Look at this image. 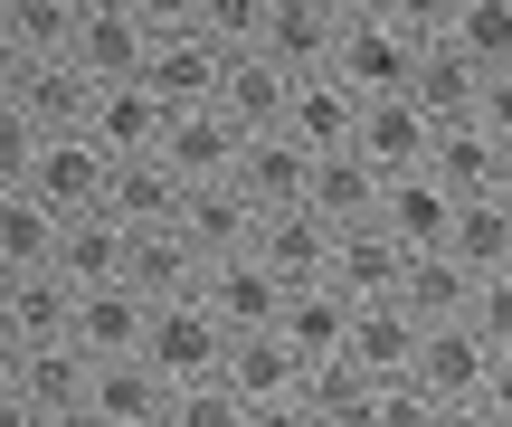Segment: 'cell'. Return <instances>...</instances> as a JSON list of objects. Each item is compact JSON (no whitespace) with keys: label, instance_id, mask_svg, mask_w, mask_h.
Returning a JSON list of instances; mask_svg holds the SVG:
<instances>
[{"label":"cell","instance_id":"obj_36","mask_svg":"<svg viewBox=\"0 0 512 427\" xmlns=\"http://www.w3.org/2000/svg\"><path fill=\"white\" fill-rule=\"evenodd\" d=\"M446 38H456L475 67H512V0H456Z\"/></svg>","mask_w":512,"mask_h":427},{"label":"cell","instance_id":"obj_28","mask_svg":"<svg viewBox=\"0 0 512 427\" xmlns=\"http://www.w3.org/2000/svg\"><path fill=\"white\" fill-rule=\"evenodd\" d=\"M124 247H133V228L114 219V209H76L67 228H57V276L67 285H105V276H124Z\"/></svg>","mask_w":512,"mask_h":427},{"label":"cell","instance_id":"obj_45","mask_svg":"<svg viewBox=\"0 0 512 427\" xmlns=\"http://www.w3.org/2000/svg\"><path fill=\"white\" fill-rule=\"evenodd\" d=\"M19 361H29V342H19V323L0 314V390H10V380H19Z\"/></svg>","mask_w":512,"mask_h":427},{"label":"cell","instance_id":"obj_13","mask_svg":"<svg viewBox=\"0 0 512 427\" xmlns=\"http://www.w3.org/2000/svg\"><path fill=\"white\" fill-rule=\"evenodd\" d=\"M351 143H361L380 171H418V162H427V143H437V114H427L408 86L361 95V133H351Z\"/></svg>","mask_w":512,"mask_h":427},{"label":"cell","instance_id":"obj_34","mask_svg":"<svg viewBox=\"0 0 512 427\" xmlns=\"http://www.w3.org/2000/svg\"><path fill=\"white\" fill-rule=\"evenodd\" d=\"M57 228H67V219H57L29 181L0 190V257H10V266H48V257H57Z\"/></svg>","mask_w":512,"mask_h":427},{"label":"cell","instance_id":"obj_9","mask_svg":"<svg viewBox=\"0 0 512 427\" xmlns=\"http://www.w3.org/2000/svg\"><path fill=\"white\" fill-rule=\"evenodd\" d=\"M238 152H247V124L228 105H181L162 124V162L181 181H219V171H238Z\"/></svg>","mask_w":512,"mask_h":427},{"label":"cell","instance_id":"obj_10","mask_svg":"<svg viewBox=\"0 0 512 427\" xmlns=\"http://www.w3.org/2000/svg\"><path fill=\"white\" fill-rule=\"evenodd\" d=\"M294 418H313V427H370V418H380V380H370L351 352H323V361H304V380H294Z\"/></svg>","mask_w":512,"mask_h":427},{"label":"cell","instance_id":"obj_2","mask_svg":"<svg viewBox=\"0 0 512 427\" xmlns=\"http://www.w3.org/2000/svg\"><path fill=\"white\" fill-rule=\"evenodd\" d=\"M105 181H114V152L95 143L86 124H67V133H38L29 190L57 209V219H76V209H105Z\"/></svg>","mask_w":512,"mask_h":427},{"label":"cell","instance_id":"obj_46","mask_svg":"<svg viewBox=\"0 0 512 427\" xmlns=\"http://www.w3.org/2000/svg\"><path fill=\"white\" fill-rule=\"evenodd\" d=\"M389 0H332V19H380Z\"/></svg>","mask_w":512,"mask_h":427},{"label":"cell","instance_id":"obj_11","mask_svg":"<svg viewBox=\"0 0 512 427\" xmlns=\"http://www.w3.org/2000/svg\"><path fill=\"white\" fill-rule=\"evenodd\" d=\"M162 409H171V380L152 371L143 352H114V361H95L86 427H162Z\"/></svg>","mask_w":512,"mask_h":427},{"label":"cell","instance_id":"obj_24","mask_svg":"<svg viewBox=\"0 0 512 427\" xmlns=\"http://www.w3.org/2000/svg\"><path fill=\"white\" fill-rule=\"evenodd\" d=\"M408 95H418L437 124H465V114H475V95H484V67L456 48V38H427V48L408 57Z\"/></svg>","mask_w":512,"mask_h":427},{"label":"cell","instance_id":"obj_50","mask_svg":"<svg viewBox=\"0 0 512 427\" xmlns=\"http://www.w3.org/2000/svg\"><path fill=\"white\" fill-rule=\"evenodd\" d=\"M0 19H10V0H0Z\"/></svg>","mask_w":512,"mask_h":427},{"label":"cell","instance_id":"obj_29","mask_svg":"<svg viewBox=\"0 0 512 427\" xmlns=\"http://www.w3.org/2000/svg\"><path fill=\"white\" fill-rule=\"evenodd\" d=\"M399 304H408V314H418V323H456L465 304H475V266H465L456 247H408Z\"/></svg>","mask_w":512,"mask_h":427},{"label":"cell","instance_id":"obj_4","mask_svg":"<svg viewBox=\"0 0 512 427\" xmlns=\"http://www.w3.org/2000/svg\"><path fill=\"white\" fill-rule=\"evenodd\" d=\"M484 361H494V342L456 314V323H427L418 333V361H408V371H418V390L465 427V409H475V390H484Z\"/></svg>","mask_w":512,"mask_h":427},{"label":"cell","instance_id":"obj_40","mask_svg":"<svg viewBox=\"0 0 512 427\" xmlns=\"http://www.w3.org/2000/svg\"><path fill=\"white\" fill-rule=\"evenodd\" d=\"M465 427H512V342L484 361V390H475V409H465Z\"/></svg>","mask_w":512,"mask_h":427},{"label":"cell","instance_id":"obj_5","mask_svg":"<svg viewBox=\"0 0 512 427\" xmlns=\"http://www.w3.org/2000/svg\"><path fill=\"white\" fill-rule=\"evenodd\" d=\"M219 76H228V48L209 29H152L143 48V86L162 95V114L181 105H219Z\"/></svg>","mask_w":512,"mask_h":427},{"label":"cell","instance_id":"obj_20","mask_svg":"<svg viewBox=\"0 0 512 427\" xmlns=\"http://www.w3.org/2000/svg\"><path fill=\"white\" fill-rule=\"evenodd\" d=\"M228 181H238L256 209H285V200H304V190H313V152L294 143L285 124H266V133H247V152H238Z\"/></svg>","mask_w":512,"mask_h":427},{"label":"cell","instance_id":"obj_42","mask_svg":"<svg viewBox=\"0 0 512 427\" xmlns=\"http://www.w3.org/2000/svg\"><path fill=\"white\" fill-rule=\"evenodd\" d=\"M389 19H399V29H408V38L427 48V38H446V19H456V0H389Z\"/></svg>","mask_w":512,"mask_h":427},{"label":"cell","instance_id":"obj_22","mask_svg":"<svg viewBox=\"0 0 512 427\" xmlns=\"http://www.w3.org/2000/svg\"><path fill=\"white\" fill-rule=\"evenodd\" d=\"M332 38H342L332 0H266V29H256V48H266L285 76H304V67H332Z\"/></svg>","mask_w":512,"mask_h":427},{"label":"cell","instance_id":"obj_30","mask_svg":"<svg viewBox=\"0 0 512 427\" xmlns=\"http://www.w3.org/2000/svg\"><path fill=\"white\" fill-rule=\"evenodd\" d=\"M285 95H294V76L275 67L266 48H228V76H219V105L238 114L247 133H266V124H285Z\"/></svg>","mask_w":512,"mask_h":427},{"label":"cell","instance_id":"obj_49","mask_svg":"<svg viewBox=\"0 0 512 427\" xmlns=\"http://www.w3.org/2000/svg\"><path fill=\"white\" fill-rule=\"evenodd\" d=\"M76 10H105V0H76Z\"/></svg>","mask_w":512,"mask_h":427},{"label":"cell","instance_id":"obj_26","mask_svg":"<svg viewBox=\"0 0 512 427\" xmlns=\"http://www.w3.org/2000/svg\"><path fill=\"white\" fill-rule=\"evenodd\" d=\"M162 95L143 86V76H124V86H95V105H86V133L105 152H162Z\"/></svg>","mask_w":512,"mask_h":427},{"label":"cell","instance_id":"obj_48","mask_svg":"<svg viewBox=\"0 0 512 427\" xmlns=\"http://www.w3.org/2000/svg\"><path fill=\"white\" fill-rule=\"evenodd\" d=\"M10 276H19V266H10V257H0V295H10Z\"/></svg>","mask_w":512,"mask_h":427},{"label":"cell","instance_id":"obj_41","mask_svg":"<svg viewBox=\"0 0 512 427\" xmlns=\"http://www.w3.org/2000/svg\"><path fill=\"white\" fill-rule=\"evenodd\" d=\"M475 124L494 133V143H512V67H484V95H475Z\"/></svg>","mask_w":512,"mask_h":427},{"label":"cell","instance_id":"obj_32","mask_svg":"<svg viewBox=\"0 0 512 427\" xmlns=\"http://www.w3.org/2000/svg\"><path fill=\"white\" fill-rule=\"evenodd\" d=\"M0 314L19 323V342H57V333L76 323V285L57 276V266H19L10 295H0Z\"/></svg>","mask_w":512,"mask_h":427},{"label":"cell","instance_id":"obj_1","mask_svg":"<svg viewBox=\"0 0 512 427\" xmlns=\"http://www.w3.org/2000/svg\"><path fill=\"white\" fill-rule=\"evenodd\" d=\"M219 380L247 399V427H285L294 418V380H304V352H294L275 323H256V333H228Z\"/></svg>","mask_w":512,"mask_h":427},{"label":"cell","instance_id":"obj_25","mask_svg":"<svg viewBox=\"0 0 512 427\" xmlns=\"http://www.w3.org/2000/svg\"><path fill=\"white\" fill-rule=\"evenodd\" d=\"M275 333H285L304 361L342 352V333H351V295H342L332 276H304V285H285V304H275Z\"/></svg>","mask_w":512,"mask_h":427},{"label":"cell","instance_id":"obj_27","mask_svg":"<svg viewBox=\"0 0 512 427\" xmlns=\"http://www.w3.org/2000/svg\"><path fill=\"white\" fill-rule=\"evenodd\" d=\"M200 266L209 257L181 238V219H171V228H133V247H124V285H143L152 304H162V295H200Z\"/></svg>","mask_w":512,"mask_h":427},{"label":"cell","instance_id":"obj_8","mask_svg":"<svg viewBox=\"0 0 512 427\" xmlns=\"http://www.w3.org/2000/svg\"><path fill=\"white\" fill-rule=\"evenodd\" d=\"M285 133L304 152H342L351 133H361V86H351L342 67H304L294 95H285Z\"/></svg>","mask_w":512,"mask_h":427},{"label":"cell","instance_id":"obj_33","mask_svg":"<svg viewBox=\"0 0 512 427\" xmlns=\"http://www.w3.org/2000/svg\"><path fill=\"white\" fill-rule=\"evenodd\" d=\"M446 247H456L475 276L512 266V200H503V190H475V200H456V228H446Z\"/></svg>","mask_w":512,"mask_h":427},{"label":"cell","instance_id":"obj_7","mask_svg":"<svg viewBox=\"0 0 512 427\" xmlns=\"http://www.w3.org/2000/svg\"><path fill=\"white\" fill-rule=\"evenodd\" d=\"M200 304L228 323V333H256V323H275V304H285V276H275L256 247H228V257L200 266Z\"/></svg>","mask_w":512,"mask_h":427},{"label":"cell","instance_id":"obj_47","mask_svg":"<svg viewBox=\"0 0 512 427\" xmlns=\"http://www.w3.org/2000/svg\"><path fill=\"white\" fill-rule=\"evenodd\" d=\"M494 190H503V200H512V143H503V181H494Z\"/></svg>","mask_w":512,"mask_h":427},{"label":"cell","instance_id":"obj_16","mask_svg":"<svg viewBox=\"0 0 512 427\" xmlns=\"http://www.w3.org/2000/svg\"><path fill=\"white\" fill-rule=\"evenodd\" d=\"M256 257L275 266L285 285H304V276H323L332 266V219L313 200H285V209H256Z\"/></svg>","mask_w":512,"mask_h":427},{"label":"cell","instance_id":"obj_3","mask_svg":"<svg viewBox=\"0 0 512 427\" xmlns=\"http://www.w3.org/2000/svg\"><path fill=\"white\" fill-rule=\"evenodd\" d=\"M219 352H228V323L209 314L200 295H162V304H152L143 361H152L162 380H209V371H219Z\"/></svg>","mask_w":512,"mask_h":427},{"label":"cell","instance_id":"obj_38","mask_svg":"<svg viewBox=\"0 0 512 427\" xmlns=\"http://www.w3.org/2000/svg\"><path fill=\"white\" fill-rule=\"evenodd\" d=\"M190 29H209L219 48H256V29H266V0H200V19Z\"/></svg>","mask_w":512,"mask_h":427},{"label":"cell","instance_id":"obj_43","mask_svg":"<svg viewBox=\"0 0 512 427\" xmlns=\"http://www.w3.org/2000/svg\"><path fill=\"white\" fill-rule=\"evenodd\" d=\"M133 10H143V29H190L200 0H133Z\"/></svg>","mask_w":512,"mask_h":427},{"label":"cell","instance_id":"obj_23","mask_svg":"<svg viewBox=\"0 0 512 427\" xmlns=\"http://www.w3.org/2000/svg\"><path fill=\"white\" fill-rule=\"evenodd\" d=\"M380 181H389V171L370 162L361 143H342V152H313V190H304V200L323 209L332 228H351V219H380Z\"/></svg>","mask_w":512,"mask_h":427},{"label":"cell","instance_id":"obj_44","mask_svg":"<svg viewBox=\"0 0 512 427\" xmlns=\"http://www.w3.org/2000/svg\"><path fill=\"white\" fill-rule=\"evenodd\" d=\"M19 86H29V57H19L10 38H0V105H19Z\"/></svg>","mask_w":512,"mask_h":427},{"label":"cell","instance_id":"obj_19","mask_svg":"<svg viewBox=\"0 0 512 427\" xmlns=\"http://www.w3.org/2000/svg\"><path fill=\"white\" fill-rule=\"evenodd\" d=\"M380 228L389 238H408V247H446V228H456V190L437 181V171H389L380 181Z\"/></svg>","mask_w":512,"mask_h":427},{"label":"cell","instance_id":"obj_31","mask_svg":"<svg viewBox=\"0 0 512 427\" xmlns=\"http://www.w3.org/2000/svg\"><path fill=\"white\" fill-rule=\"evenodd\" d=\"M427 171H437L456 200H475V190H494L503 181V143L465 114V124H437V143H427Z\"/></svg>","mask_w":512,"mask_h":427},{"label":"cell","instance_id":"obj_14","mask_svg":"<svg viewBox=\"0 0 512 427\" xmlns=\"http://www.w3.org/2000/svg\"><path fill=\"white\" fill-rule=\"evenodd\" d=\"M143 323H152V295H143V285H124V276H105V285H76V323H67V333L86 342L95 361H114V352H143Z\"/></svg>","mask_w":512,"mask_h":427},{"label":"cell","instance_id":"obj_35","mask_svg":"<svg viewBox=\"0 0 512 427\" xmlns=\"http://www.w3.org/2000/svg\"><path fill=\"white\" fill-rule=\"evenodd\" d=\"M0 38H10L19 57H67V38H76V0H10Z\"/></svg>","mask_w":512,"mask_h":427},{"label":"cell","instance_id":"obj_6","mask_svg":"<svg viewBox=\"0 0 512 427\" xmlns=\"http://www.w3.org/2000/svg\"><path fill=\"white\" fill-rule=\"evenodd\" d=\"M143 10L133 0H105V10H76V38H67V67L86 76V86H124V76H143Z\"/></svg>","mask_w":512,"mask_h":427},{"label":"cell","instance_id":"obj_17","mask_svg":"<svg viewBox=\"0 0 512 427\" xmlns=\"http://www.w3.org/2000/svg\"><path fill=\"white\" fill-rule=\"evenodd\" d=\"M418 333H427V323L408 314L399 295H370V304H351V333H342V352L361 361L370 380H399L408 361H418Z\"/></svg>","mask_w":512,"mask_h":427},{"label":"cell","instance_id":"obj_12","mask_svg":"<svg viewBox=\"0 0 512 427\" xmlns=\"http://www.w3.org/2000/svg\"><path fill=\"white\" fill-rule=\"evenodd\" d=\"M323 276L342 285L351 304L399 295V276H408V238H389L380 219H351V228H332V266H323Z\"/></svg>","mask_w":512,"mask_h":427},{"label":"cell","instance_id":"obj_39","mask_svg":"<svg viewBox=\"0 0 512 427\" xmlns=\"http://www.w3.org/2000/svg\"><path fill=\"white\" fill-rule=\"evenodd\" d=\"M29 162H38V124H29L19 105H0V190L29 181Z\"/></svg>","mask_w":512,"mask_h":427},{"label":"cell","instance_id":"obj_21","mask_svg":"<svg viewBox=\"0 0 512 427\" xmlns=\"http://www.w3.org/2000/svg\"><path fill=\"white\" fill-rule=\"evenodd\" d=\"M181 238L200 247V257L256 247V200H247L238 181H228V171H219V181H190V190H181Z\"/></svg>","mask_w":512,"mask_h":427},{"label":"cell","instance_id":"obj_15","mask_svg":"<svg viewBox=\"0 0 512 427\" xmlns=\"http://www.w3.org/2000/svg\"><path fill=\"white\" fill-rule=\"evenodd\" d=\"M408 57H418V38H408L389 10H380V19H342V38H332V67H342L361 95L408 86Z\"/></svg>","mask_w":512,"mask_h":427},{"label":"cell","instance_id":"obj_37","mask_svg":"<svg viewBox=\"0 0 512 427\" xmlns=\"http://www.w3.org/2000/svg\"><path fill=\"white\" fill-rule=\"evenodd\" d=\"M465 323H475L484 342H512V266H494V276H475V304H465Z\"/></svg>","mask_w":512,"mask_h":427},{"label":"cell","instance_id":"obj_18","mask_svg":"<svg viewBox=\"0 0 512 427\" xmlns=\"http://www.w3.org/2000/svg\"><path fill=\"white\" fill-rule=\"evenodd\" d=\"M181 190H190V181L162 162V152H114L105 209H114L124 228H171V219H181Z\"/></svg>","mask_w":512,"mask_h":427}]
</instances>
